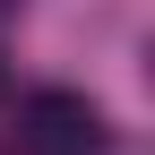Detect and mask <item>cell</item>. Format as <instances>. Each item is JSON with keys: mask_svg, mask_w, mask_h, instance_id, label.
Instances as JSON below:
<instances>
[{"mask_svg": "<svg viewBox=\"0 0 155 155\" xmlns=\"http://www.w3.org/2000/svg\"><path fill=\"white\" fill-rule=\"evenodd\" d=\"M9 147L17 155H95V147H104V112H95L78 86H43V95L17 104Z\"/></svg>", "mask_w": 155, "mask_h": 155, "instance_id": "1", "label": "cell"}, {"mask_svg": "<svg viewBox=\"0 0 155 155\" xmlns=\"http://www.w3.org/2000/svg\"><path fill=\"white\" fill-rule=\"evenodd\" d=\"M0 95H9V61H0Z\"/></svg>", "mask_w": 155, "mask_h": 155, "instance_id": "2", "label": "cell"}]
</instances>
